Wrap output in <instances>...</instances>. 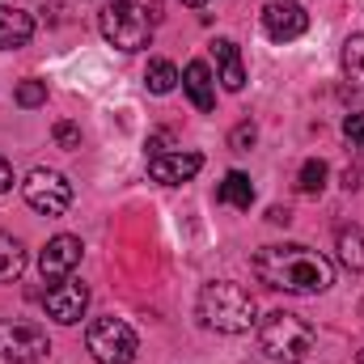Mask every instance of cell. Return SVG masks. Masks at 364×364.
Masks as SVG:
<instances>
[{
  "label": "cell",
  "mask_w": 364,
  "mask_h": 364,
  "mask_svg": "<svg viewBox=\"0 0 364 364\" xmlns=\"http://www.w3.org/2000/svg\"><path fill=\"white\" fill-rule=\"evenodd\" d=\"M255 275L267 288L296 292V296H314V292H326L335 284L331 259H322L309 246H263L255 255Z\"/></svg>",
  "instance_id": "6da1fadb"
},
{
  "label": "cell",
  "mask_w": 364,
  "mask_h": 364,
  "mask_svg": "<svg viewBox=\"0 0 364 364\" xmlns=\"http://www.w3.org/2000/svg\"><path fill=\"white\" fill-rule=\"evenodd\" d=\"M255 314H259L255 296L242 284L216 279V284L199 288V318H203V326H212L220 335H246L255 326Z\"/></svg>",
  "instance_id": "7a4b0ae2"
},
{
  "label": "cell",
  "mask_w": 364,
  "mask_h": 364,
  "mask_svg": "<svg viewBox=\"0 0 364 364\" xmlns=\"http://www.w3.org/2000/svg\"><path fill=\"white\" fill-rule=\"evenodd\" d=\"M259 343H263V352H267L272 360L301 364L314 352V326H309L305 318H296V314L275 309V314H267V318L259 322Z\"/></svg>",
  "instance_id": "3957f363"
},
{
  "label": "cell",
  "mask_w": 364,
  "mask_h": 364,
  "mask_svg": "<svg viewBox=\"0 0 364 364\" xmlns=\"http://www.w3.org/2000/svg\"><path fill=\"white\" fill-rule=\"evenodd\" d=\"M97 26H102L106 43L119 47V51H144L149 38H153V17H144V9L132 4V0H110L102 9Z\"/></svg>",
  "instance_id": "277c9868"
},
{
  "label": "cell",
  "mask_w": 364,
  "mask_h": 364,
  "mask_svg": "<svg viewBox=\"0 0 364 364\" xmlns=\"http://www.w3.org/2000/svg\"><path fill=\"white\" fill-rule=\"evenodd\" d=\"M90 352L97 364H132L136 352H140V339H136V331L123 318H93Z\"/></svg>",
  "instance_id": "5b68a950"
},
{
  "label": "cell",
  "mask_w": 364,
  "mask_h": 364,
  "mask_svg": "<svg viewBox=\"0 0 364 364\" xmlns=\"http://www.w3.org/2000/svg\"><path fill=\"white\" fill-rule=\"evenodd\" d=\"M21 195L43 216H64L73 208V182L64 178L60 170H43V166L30 170V178L21 182Z\"/></svg>",
  "instance_id": "8992f818"
},
{
  "label": "cell",
  "mask_w": 364,
  "mask_h": 364,
  "mask_svg": "<svg viewBox=\"0 0 364 364\" xmlns=\"http://www.w3.org/2000/svg\"><path fill=\"white\" fill-rule=\"evenodd\" d=\"M51 352V339L30 326V322H13V318H0V360L13 364H34Z\"/></svg>",
  "instance_id": "52a82bcc"
},
{
  "label": "cell",
  "mask_w": 364,
  "mask_h": 364,
  "mask_svg": "<svg viewBox=\"0 0 364 364\" xmlns=\"http://www.w3.org/2000/svg\"><path fill=\"white\" fill-rule=\"evenodd\" d=\"M81 255H85L81 237L60 233V237H51V242H47V250L38 255V272H43V279L60 284V279H68V275L81 267Z\"/></svg>",
  "instance_id": "ba28073f"
},
{
  "label": "cell",
  "mask_w": 364,
  "mask_h": 364,
  "mask_svg": "<svg viewBox=\"0 0 364 364\" xmlns=\"http://www.w3.org/2000/svg\"><path fill=\"white\" fill-rule=\"evenodd\" d=\"M263 30L272 43H292L309 30V13L296 4V0H267L263 9Z\"/></svg>",
  "instance_id": "9c48e42d"
},
{
  "label": "cell",
  "mask_w": 364,
  "mask_h": 364,
  "mask_svg": "<svg viewBox=\"0 0 364 364\" xmlns=\"http://www.w3.org/2000/svg\"><path fill=\"white\" fill-rule=\"evenodd\" d=\"M43 305H47V314H51L55 322L73 326V322H81V314H85V305H90V288L77 284V279H60V284L43 296Z\"/></svg>",
  "instance_id": "30bf717a"
},
{
  "label": "cell",
  "mask_w": 364,
  "mask_h": 364,
  "mask_svg": "<svg viewBox=\"0 0 364 364\" xmlns=\"http://www.w3.org/2000/svg\"><path fill=\"white\" fill-rule=\"evenodd\" d=\"M199 170H203V157L199 153H157L149 161V178L166 182V186H182V182L195 178Z\"/></svg>",
  "instance_id": "8fae6325"
},
{
  "label": "cell",
  "mask_w": 364,
  "mask_h": 364,
  "mask_svg": "<svg viewBox=\"0 0 364 364\" xmlns=\"http://www.w3.org/2000/svg\"><path fill=\"white\" fill-rule=\"evenodd\" d=\"M182 90H186V97L195 102V110H212V106H216V90H212V68H208L203 60H191V64L182 68Z\"/></svg>",
  "instance_id": "7c38bea8"
},
{
  "label": "cell",
  "mask_w": 364,
  "mask_h": 364,
  "mask_svg": "<svg viewBox=\"0 0 364 364\" xmlns=\"http://www.w3.org/2000/svg\"><path fill=\"white\" fill-rule=\"evenodd\" d=\"M30 38H34V17H30V13H21V9L0 4V51L26 47Z\"/></svg>",
  "instance_id": "4fadbf2b"
},
{
  "label": "cell",
  "mask_w": 364,
  "mask_h": 364,
  "mask_svg": "<svg viewBox=\"0 0 364 364\" xmlns=\"http://www.w3.org/2000/svg\"><path fill=\"white\" fill-rule=\"evenodd\" d=\"M212 55H216V68H220V81H225V90H242L246 85V68H242V51H237V43L233 38H216L212 43Z\"/></svg>",
  "instance_id": "5bb4252c"
},
{
  "label": "cell",
  "mask_w": 364,
  "mask_h": 364,
  "mask_svg": "<svg viewBox=\"0 0 364 364\" xmlns=\"http://www.w3.org/2000/svg\"><path fill=\"white\" fill-rule=\"evenodd\" d=\"M335 250H339V263L348 272H364V229L360 225H343L339 237H335Z\"/></svg>",
  "instance_id": "9a60e30c"
},
{
  "label": "cell",
  "mask_w": 364,
  "mask_h": 364,
  "mask_svg": "<svg viewBox=\"0 0 364 364\" xmlns=\"http://www.w3.org/2000/svg\"><path fill=\"white\" fill-rule=\"evenodd\" d=\"M216 199H220V203H229V208H250V203H255V182H250V174L229 170L225 182L216 186Z\"/></svg>",
  "instance_id": "2e32d148"
},
{
  "label": "cell",
  "mask_w": 364,
  "mask_h": 364,
  "mask_svg": "<svg viewBox=\"0 0 364 364\" xmlns=\"http://www.w3.org/2000/svg\"><path fill=\"white\" fill-rule=\"evenodd\" d=\"M343 77L356 97H364V34H352L343 43Z\"/></svg>",
  "instance_id": "e0dca14e"
},
{
  "label": "cell",
  "mask_w": 364,
  "mask_h": 364,
  "mask_svg": "<svg viewBox=\"0 0 364 364\" xmlns=\"http://www.w3.org/2000/svg\"><path fill=\"white\" fill-rule=\"evenodd\" d=\"M21 272H26V246L13 233H0V284L17 279Z\"/></svg>",
  "instance_id": "ac0fdd59"
},
{
  "label": "cell",
  "mask_w": 364,
  "mask_h": 364,
  "mask_svg": "<svg viewBox=\"0 0 364 364\" xmlns=\"http://www.w3.org/2000/svg\"><path fill=\"white\" fill-rule=\"evenodd\" d=\"M178 81H182V77H178V68H174L170 60H153V64H149V73H144L149 93H170Z\"/></svg>",
  "instance_id": "d6986e66"
},
{
  "label": "cell",
  "mask_w": 364,
  "mask_h": 364,
  "mask_svg": "<svg viewBox=\"0 0 364 364\" xmlns=\"http://www.w3.org/2000/svg\"><path fill=\"white\" fill-rule=\"evenodd\" d=\"M326 161L322 157H309L305 166H301V178H296V186H301V195H322V186H326Z\"/></svg>",
  "instance_id": "ffe728a7"
},
{
  "label": "cell",
  "mask_w": 364,
  "mask_h": 364,
  "mask_svg": "<svg viewBox=\"0 0 364 364\" xmlns=\"http://www.w3.org/2000/svg\"><path fill=\"white\" fill-rule=\"evenodd\" d=\"M255 140H259L255 123H237V127L229 132V149H233V153H250V149H255Z\"/></svg>",
  "instance_id": "44dd1931"
},
{
  "label": "cell",
  "mask_w": 364,
  "mask_h": 364,
  "mask_svg": "<svg viewBox=\"0 0 364 364\" xmlns=\"http://www.w3.org/2000/svg\"><path fill=\"white\" fill-rule=\"evenodd\" d=\"M47 102V85L43 81H21L17 85V106H43Z\"/></svg>",
  "instance_id": "7402d4cb"
},
{
  "label": "cell",
  "mask_w": 364,
  "mask_h": 364,
  "mask_svg": "<svg viewBox=\"0 0 364 364\" xmlns=\"http://www.w3.org/2000/svg\"><path fill=\"white\" fill-rule=\"evenodd\" d=\"M51 136H55V144H60V149H81V127H77V123H68V119H64V123H55V132H51Z\"/></svg>",
  "instance_id": "603a6c76"
},
{
  "label": "cell",
  "mask_w": 364,
  "mask_h": 364,
  "mask_svg": "<svg viewBox=\"0 0 364 364\" xmlns=\"http://www.w3.org/2000/svg\"><path fill=\"white\" fill-rule=\"evenodd\" d=\"M343 136L352 140V149H364V114H348L343 119Z\"/></svg>",
  "instance_id": "cb8c5ba5"
},
{
  "label": "cell",
  "mask_w": 364,
  "mask_h": 364,
  "mask_svg": "<svg viewBox=\"0 0 364 364\" xmlns=\"http://www.w3.org/2000/svg\"><path fill=\"white\" fill-rule=\"evenodd\" d=\"M9 186H13V170H9V161L0 157V195H4Z\"/></svg>",
  "instance_id": "d4e9b609"
},
{
  "label": "cell",
  "mask_w": 364,
  "mask_h": 364,
  "mask_svg": "<svg viewBox=\"0 0 364 364\" xmlns=\"http://www.w3.org/2000/svg\"><path fill=\"white\" fill-rule=\"evenodd\" d=\"M267 220H272V225H288V220H292V212H288V208H272V212H267Z\"/></svg>",
  "instance_id": "484cf974"
},
{
  "label": "cell",
  "mask_w": 364,
  "mask_h": 364,
  "mask_svg": "<svg viewBox=\"0 0 364 364\" xmlns=\"http://www.w3.org/2000/svg\"><path fill=\"white\" fill-rule=\"evenodd\" d=\"M182 4H191V9H203V0H182Z\"/></svg>",
  "instance_id": "4316f807"
},
{
  "label": "cell",
  "mask_w": 364,
  "mask_h": 364,
  "mask_svg": "<svg viewBox=\"0 0 364 364\" xmlns=\"http://www.w3.org/2000/svg\"><path fill=\"white\" fill-rule=\"evenodd\" d=\"M356 364H364V348H360V356H356Z\"/></svg>",
  "instance_id": "83f0119b"
}]
</instances>
